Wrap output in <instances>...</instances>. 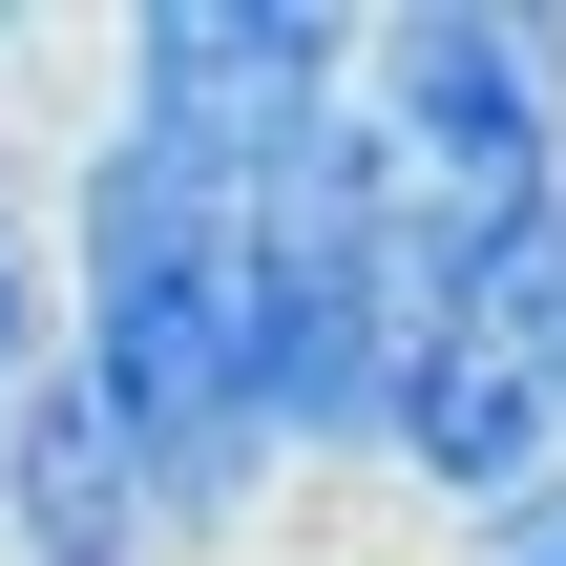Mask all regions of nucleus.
<instances>
[{"instance_id":"4","label":"nucleus","mask_w":566,"mask_h":566,"mask_svg":"<svg viewBox=\"0 0 566 566\" xmlns=\"http://www.w3.org/2000/svg\"><path fill=\"white\" fill-rule=\"evenodd\" d=\"M105 105L210 147V168H252V147L357 105V21L336 0H147V21H105Z\"/></svg>"},{"instance_id":"1","label":"nucleus","mask_w":566,"mask_h":566,"mask_svg":"<svg viewBox=\"0 0 566 566\" xmlns=\"http://www.w3.org/2000/svg\"><path fill=\"white\" fill-rule=\"evenodd\" d=\"M63 378L105 399V441L147 462V525L168 566L231 546L294 462L252 420V294H231V168L168 147V126H84L63 147Z\"/></svg>"},{"instance_id":"2","label":"nucleus","mask_w":566,"mask_h":566,"mask_svg":"<svg viewBox=\"0 0 566 566\" xmlns=\"http://www.w3.org/2000/svg\"><path fill=\"white\" fill-rule=\"evenodd\" d=\"M357 126L441 231H546L566 210V0H399L357 21Z\"/></svg>"},{"instance_id":"3","label":"nucleus","mask_w":566,"mask_h":566,"mask_svg":"<svg viewBox=\"0 0 566 566\" xmlns=\"http://www.w3.org/2000/svg\"><path fill=\"white\" fill-rule=\"evenodd\" d=\"M378 483H399V504H441L462 546H483L504 504H546V483H566V357H546V315H525V273H504V294H462V315L399 357Z\"/></svg>"},{"instance_id":"9","label":"nucleus","mask_w":566,"mask_h":566,"mask_svg":"<svg viewBox=\"0 0 566 566\" xmlns=\"http://www.w3.org/2000/svg\"><path fill=\"white\" fill-rule=\"evenodd\" d=\"M21 63H42V42H21V21H0V105H21Z\"/></svg>"},{"instance_id":"7","label":"nucleus","mask_w":566,"mask_h":566,"mask_svg":"<svg viewBox=\"0 0 566 566\" xmlns=\"http://www.w3.org/2000/svg\"><path fill=\"white\" fill-rule=\"evenodd\" d=\"M462 566H566V483H546V504H504V525H483Z\"/></svg>"},{"instance_id":"5","label":"nucleus","mask_w":566,"mask_h":566,"mask_svg":"<svg viewBox=\"0 0 566 566\" xmlns=\"http://www.w3.org/2000/svg\"><path fill=\"white\" fill-rule=\"evenodd\" d=\"M0 566H168L147 462L105 441L84 378H21V399H0Z\"/></svg>"},{"instance_id":"8","label":"nucleus","mask_w":566,"mask_h":566,"mask_svg":"<svg viewBox=\"0 0 566 566\" xmlns=\"http://www.w3.org/2000/svg\"><path fill=\"white\" fill-rule=\"evenodd\" d=\"M525 315H546V357H566V210L525 231Z\"/></svg>"},{"instance_id":"6","label":"nucleus","mask_w":566,"mask_h":566,"mask_svg":"<svg viewBox=\"0 0 566 566\" xmlns=\"http://www.w3.org/2000/svg\"><path fill=\"white\" fill-rule=\"evenodd\" d=\"M21 378H63V189L0 147V399Z\"/></svg>"}]
</instances>
